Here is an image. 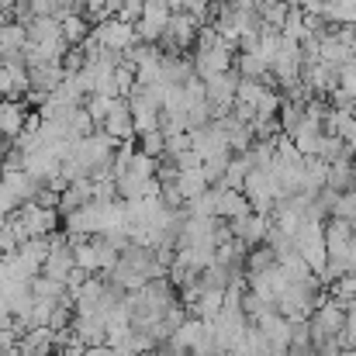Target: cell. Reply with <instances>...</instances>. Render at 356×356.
<instances>
[{
  "label": "cell",
  "mask_w": 356,
  "mask_h": 356,
  "mask_svg": "<svg viewBox=\"0 0 356 356\" xmlns=\"http://www.w3.org/2000/svg\"><path fill=\"white\" fill-rule=\"evenodd\" d=\"M28 52V28L17 21H3L0 24V63L7 66H28L24 63Z\"/></svg>",
  "instance_id": "8"
},
{
  "label": "cell",
  "mask_w": 356,
  "mask_h": 356,
  "mask_svg": "<svg viewBox=\"0 0 356 356\" xmlns=\"http://www.w3.org/2000/svg\"><path fill=\"white\" fill-rule=\"evenodd\" d=\"M201 21H194L191 14H173L170 17V24H166V35H163V52L166 56H180L184 49H191L194 42H197V35H201Z\"/></svg>",
  "instance_id": "3"
},
{
  "label": "cell",
  "mask_w": 356,
  "mask_h": 356,
  "mask_svg": "<svg viewBox=\"0 0 356 356\" xmlns=\"http://www.w3.org/2000/svg\"><path fill=\"white\" fill-rule=\"evenodd\" d=\"M163 7H166L170 14H180V10H184V0H163Z\"/></svg>",
  "instance_id": "28"
},
{
  "label": "cell",
  "mask_w": 356,
  "mask_h": 356,
  "mask_svg": "<svg viewBox=\"0 0 356 356\" xmlns=\"http://www.w3.org/2000/svg\"><path fill=\"white\" fill-rule=\"evenodd\" d=\"M101 49H111V52H118L124 56L131 45H138V38H135V24H124L121 17H108V21H101V24H94V35H90Z\"/></svg>",
  "instance_id": "5"
},
{
  "label": "cell",
  "mask_w": 356,
  "mask_h": 356,
  "mask_svg": "<svg viewBox=\"0 0 356 356\" xmlns=\"http://www.w3.org/2000/svg\"><path fill=\"white\" fill-rule=\"evenodd\" d=\"M191 149H194L204 163L215 159V156L232 152V149H229V135H225V128H222L218 121H208V124L194 128V131H191Z\"/></svg>",
  "instance_id": "6"
},
{
  "label": "cell",
  "mask_w": 356,
  "mask_h": 356,
  "mask_svg": "<svg viewBox=\"0 0 356 356\" xmlns=\"http://www.w3.org/2000/svg\"><path fill=\"white\" fill-rule=\"evenodd\" d=\"M259 21H263V28H273V31H284V21H287V14H291V0H266L259 10Z\"/></svg>",
  "instance_id": "20"
},
{
  "label": "cell",
  "mask_w": 356,
  "mask_h": 356,
  "mask_svg": "<svg viewBox=\"0 0 356 356\" xmlns=\"http://www.w3.org/2000/svg\"><path fill=\"white\" fill-rule=\"evenodd\" d=\"M294 249H298V256L312 266L315 277L325 273V266H329V242H325V225H322L318 218H308V222L294 232Z\"/></svg>",
  "instance_id": "1"
},
{
  "label": "cell",
  "mask_w": 356,
  "mask_h": 356,
  "mask_svg": "<svg viewBox=\"0 0 356 356\" xmlns=\"http://www.w3.org/2000/svg\"><path fill=\"white\" fill-rule=\"evenodd\" d=\"M17 350L21 356H52L59 350V336L52 329H28V332H21Z\"/></svg>",
  "instance_id": "13"
},
{
  "label": "cell",
  "mask_w": 356,
  "mask_h": 356,
  "mask_svg": "<svg viewBox=\"0 0 356 356\" xmlns=\"http://www.w3.org/2000/svg\"><path fill=\"white\" fill-rule=\"evenodd\" d=\"M236 73L242 80H270V63L266 59H259L256 52H238L236 56Z\"/></svg>",
  "instance_id": "19"
},
{
  "label": "cell",
  "mask_w": 356,
  "mask_h": 356,
  "mask_svg": "<svg viewBox=\"0 0 356 356\" xmlns=\"http://www.w3.org/2000/svg\"><path fill=\"white\" fill-rule=\"evenodd\" d=\"M350 225H353V229H356V215H353V222H350Z\"/></svg>",
  "instance_id": "32"
},
{
  "label": "cell",
  "mask_w": 356,
  "mask_h": 356,
  "mask_svg": "<svg viewBox=\"0 0 356 356\" xmlns=\"http://www.w3.org/2000/svg\"><path fill=\"white\" fill-rule=\"evenodd\" d=\"M343 356H356V346H350V350H343Z\"/></svg>",
  "instance_id": "31"
},
{
  "label": "cell",
  "mask_w": 356,
  "mask_h": 356,
  "mask_svg": "<svg viewBox=\"0 0 356 356\" xmlns=\"http://www.w3.org/2000/svg\"><path fill=\"white\" fill-rule=\"evenodd\" d=\"M245 215H252L249 197H245L242 191L218 187V218H222V222H238V218H245Z\"/></svg>",
  "instance_id": "14"
},
{
  "label": "cell",
  "mask_w": 356,
  "mask_h": 356,
  "mask_svg": "<svg viewBox=\"0 0 356 356\" xmlns=\"http://www.w3.org/2000/svg\"><path fill=\"white\" fill-rule=\"evenodd\" d=\"M28 118L31 115L24 111L21 101H0V138L17 142L24 135V128H28Z\"/></svg>",
  "instance_id": "12"
},
{
  "label": "cell",
  "mask_w": 356,
  "mask_h": 356,
  "mask_svg": "<svg viewBox=\"0 0 356 356\" xmlns=\"http://www.w3.org/2000/svg\"><path fill=\"white\" fill-rule=\"evenodd\" d=\"M236 70V52L232 45H215V49H204L194 56V73L201 80H211V76H222V73H232Z\"/></svg>",
  "instance_id": "7"
},
{
  "label": "cell",
  "mask_w": 356,
  "mask_h": 356,
  "mask_svg": "<svg viewBox=\"0 0 356 356\" xmlns=\"http://www.w3.org/2000/svg\"><path fill=\"white\" fill-rule=\"evenodd\" d=\"M229 229H232V236L245 245V249H256V245H263L266 238H270V218L266 215H245V218H238V222H229Z\"/></svg>",
  "instance_id": "10"
},
{
  "label": "cell",
  "mask_w": 356,
  "mask_h": 356,
  "mask_svg": "<svg viewBox=\"0 0 356 356\" xmlns=\"http://www.w3.org/2000/svg\"><path fill=\"white\" fill-rule=\"evenodd\" d=\"M90 201H94V180H76V184H70V187L59 194V215L66 218V215L80 211V208L90 204Z\"/></svg>",
  "instance_id": "15"
},
{
  "label": "cell",
  "mask_w": 356,
  "mask_h": 356,
  "mask_svg": "<svg viewBox=\"0 0 356 356\" xmlns=\"http://www.w3.org/2000/svg\"><path fill=\"white\" fill-rule=\"evenodd\" d=\"M270 87L263 83V80H238V94L236 101L238 104H249V108H259V101H263V94H266Z\"/></svg>",
  "instance_id": "23"
},
{
  "label": "cell",
  "mask_w": 356,
  "mask_h": 356,
  "mask_svg": "<svg viewBox=\"0 0 356 356\" xmlns=\"http://www.w3.org/2000/svg\"><path fill=\"white\" fill-rule=\"evenodd\" d=\"M177 191L184 194V201H194L204 191H211V184H208L204 170H177Z\"/></svg>",
  "instance_id": "18"
},
{
  "label": "cell",
  "mask_w": 356,
  "mask_h": 356,
  "mask_svg": "<svg viewBox=\"0 0 356 356\" xmlns=\"http://www.w3.org/2000/svg\"><path fill=\"white\" fill-rule=\"evenodd\" d=\"M173 166H177V170H204V159H201L194 149H187L184 156H177V159H173Z\"/></svg>",
  "instance_id": "25"
},
{
  "label": "cell",
  "mask_w": 356,
  "mask_h": 356,
  "mask_svg": "<svg viewBox=\"0 0 356 356\" xmlns=\"http://www.w3.org/2000/svg\"><path fill=\"white\" fill-rule=\"evenodd\" d=\"M308 322H312V339H315V346H318V343L339 339V336L346 332L350 308H346V305H339L336 298H325V301L315 308V315H312Z\"/></svg>",
  "instance_id": "2"
},
{
  "label": "cell",
  "mask_w": 356,
  "mask_h": 356,
  "mask_svg": "<svg viewBox=\"0 0 356 356\" xmlns=\"http://www.w3.org/2000/svg\"><path fill=\"white\" fill-rule=\"evenodd\" d=\"M256 329L266 336V346H270L273 353H291V332H294L291 318H284L280 312H270L266 318L256 322Z\"/></svg>",
  "instance_id": "9"
},
{
  "label": "cell",
  "mask_w": 356,
  "mask_h": 356,
  "mask_svg": "<svg viewBox=\"0 0 356 356\" xmlns=\"http://www.w3.org/2000/svg\"><path fill=\"white\" fill-rule=\"evenodd\" d=\"M0 308H7V301H3V284H0Z\"/></svg>",
  "instance_id": "30"
},
{
  "label": "cell",
  "mask_w": 356,
  "mask_h": 356,
  "mask_svg": "<svg viewBox=\"0 0 356 356\" xmlns=\"http://www.w3.org/2000/svg\"><path fill=\"white\" fill-rule=\"evenodd\" d=\"M83 356H118V353L104 343V346H87V350H83Z\"/></svg>",
  "instance_id": "26"
},
{
  "label": "cell",
  "mask_w": 356,
  "mask_h": 356,
  "mask_svg": "<svg viewBox=\"0 0 356 356\" xmlns=\"http://www.w3.org/2000/svg\"><path fill=\"white\" fill-rule=\"evenodd\" d=\"M59 24H63V38H66V45H73V49H80V45L94 35V28H90L87 14H66Z\"/></svg>",
  "instance_id": "17"
},
{
  "label": "cell",
  "mask_w": 356,
  "mask_h": 356,
  "mask_svg": "<svg viewBox=\"0 0 356 356\" xmlns=\"http://www.w3.org/2000/svg\"><path fill=\"white\" fill-rule=\"evenodd\" d=\"M301 63H305V49H301L298 42L284 38L280 52H277L273 63H270V76H273L277 83H284V87H294V83H301Z\"/></svg>",
  "instance_id": "4"
},
{
  "label": "cell",
  "mask_w": 356,
  "mask_h": 356,
  "mask_svg": "<svg viewBox=\"0 0 356 356\" xmlns=\"http://www.w3.org/2000/svg\"><path fill=\"white\" fill-rule=\"evenodd\" d=\"M287 356H318V353H315V346H305V350H291Z\"/></svg>",
  "instance_id": "29"
},
{
  "label": "cell",
  "mask_w": 356,
  "mask_h": 356,
  "mask_svg": "<svg viewBox=\"0 0 356 356\" xmlns=\"http://www.w3.org/2000/svg\"><path fill=\"white\" fill-rule=\"evenodd\" d=\"M170 17H173V14H170L166 7H145L142 21L135 24V38H138V45H156V42H163Z\"/></svg>",
  "instance_id": "11"
},
{
  "label": "cell",
  "mask_w": 356,
  "mask_h": 356,
  "mask_svg": "<svg viewBox=\"0 0 356 356\" xmlns=\"http://www.w3.org/2000/svg\"><path fill=\"white\" fill-rule=\"evenodd\" d=\"M101 131H108L115 142H131L135 124H131V108H128V101H118V104H115V111H111L108 121L101 124Z\"/></svg>",
  "instance_id": "16"
},
{
  "label": "cell",
  "mask_w": 356,
  "mask_h": 356,
  "mask_svg": "<svg viewBox=\"0 0 356 356\" xmlns=\"http://www.w3.org/2000/svg\"><path fill=\"white\" fill-rule=\"evenodd\" d=\"M118 101H124V97H101V94H94V97H87V101H83V108H87V115L94 118V124H104L108 115L115 111V104H118Z\"/></svg>",
  "instance_id": "22"
},
{
  "label": "cell",
  "mask_w": 356,
  "mask_h": 356,
  "mask_svg": "<svg viewBox=\"0 0 356 356\" xmlns=\"http://www.w3.org/2000/svg\"><path fill=\"white\" fill-rule=\"evenodd\" d=\"M138 152L152 156V159H166V135L163 131H149L138 138Z\"/></svg>",
  "instance_id": "24"
},
{
  "label": "cell",
  "mask_w": 356,
  "mask_h": 356,
  "mask_svg": "<svg viewBox=\"0 0 356 356\" xmlns=\"http://www.w3.org/2000/svg\"><path fill=\"white\" fill-rule=\"evenodd\" d=\"M280 259H277V252H273V245H256V249H249V256H245V273L249 277H256V273H263V270H270V266H277Z\"/></svg>",
  "instance_id": "21"
},
{
  "label": "cell",
  "mask_w": 356,
  "mask_h": 356,
  "mask_svg": "<svg viewBox=\"0 0 356 356\" xmlns=\"http://www.w3.org/2000/svg\"><path fill=\"white\" fill-rule=\"evenodd\" d=\"M343 142H346V149L356 156V118H353V124H350V131L343 135Z\"/></svg>",
  "instance_id": "27"
}]
</instances>
